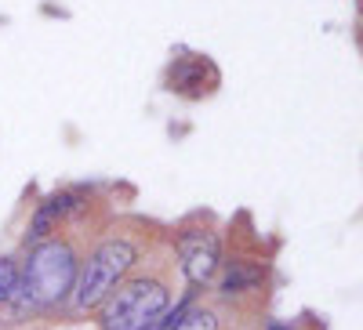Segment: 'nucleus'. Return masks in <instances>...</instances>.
<instances>
[{
	"label": "nucleus",
	"mask_w": 363,
	"mask_h": 330,
	"mask_svg": "<svg viewBox=\"0 0 363 330\" xmlns=\"http://www.w3.org/2000/svg\"><path fill=\"white\" fill-rule=\"evenodd\" d=\"M178 258H182V268H186L189 283H207L218 273V239L211 232H200V229L182 232L178 236Z\"/></svg>",
	"instance_id": "20e7f679"
},
{
	"label": "nucleus",
	"mask_w": 363,
	"mask_h": 330,
	"mask_svg": "<svg viewBox=\"0 0 363 330\" xmlns=\"http://www.w3.org/2000/svg\"><path fill=\"white\" fill-rule=\"evenodd\" d=\"M167 330H218V319L207 309H193V312H182L174 319V326H167Z\"/></svg>",
	"instance_id": "0eeeda50"
},
{
	"label": "nucleus",
	"mask_w": 363,
	"mask_h": 330,
	"mask_svg": "<svg viewBox=\"0 0 363 330\" xmlns=\"http://www.w3.org/2000/svg\"><path fill=\"white\" fill-rule=\"evenodd\" d=\"M77 273H80V265L66 239H44V244L29 251L15 297L29 309H51L69 297V290L77 287Z\"/></svg>",
	"instance_id": "f257e3e1"
},
{
	"label": "nucleus",
	"mask_w": 363,
	"mask_h": 330,
	"mask_svg": "<svg viewBox=\"0 0 363 330\" xmlns=\"http://www.w3.org/2000/svg\"><path fill=\"white\" fill-rule=\"evenodd\" d=\"M272 330H287V326H272Z\"/></svg>",
	"instance_id": "1a4fd4ad"
},
{
	"label": "nucleus",
	"mask_w": 363,
	"mask_h": 330,
	"mask_svg": "<svg viewBox=\"0 0 363 330\" xmlns=\"http://www.w3.org/2000/svg\"><path fill=\"white\" fill-rule=\"evenodd\" d=\"M15 290H18V273H15V265H11L8 258H0V305L11 302Z\"/></svg>",
	"instance_id": "6e6552de"
},
{
	"label": "nucleus",
	"mask_w": 363,
	"mask_h": 330,
	"mask_svg": "<svg viewBox=\"0 0 363 330\" xmlns=\"http://www.w3.org/2000/svg\"><path fill=\"white\" fill-rule=\"evenodd\" d=\"M138 251L128 244V239H106V244L87 258L84 273H77V305L80 309H95L102 305L109 290L116 287V280L128 273V268L135 265Z\"/></svg>",
	"instance_id": "7ed1b4c3"
},
{
	"label": "nucleus",
	"mask_w": 363,
	"mask_h": 330,
	"mask_svg": "<svg viewBox=\"0 0 363 330\" xmlns=\"http://www.w3.org/2000/svg\"><path fill=\"white\" fill-rule=\"evenodd\" d=\"M171 294L160 280H131L120 290H109L102 302V326L106 330H149L167 312Z\"/></svg>",
	"instance_id": "f03ea898"
},
{
	"label": "nucleus",
	"mask_w": 363,
	"mask_h": 330,
	"mask_svg": "<svg viewBox=\"0 0 363 330\" xmlns=\"http://www.w3.org/2000/svg\"><path fill=\"white\" fill-rule=\"evenodd\" d=\"M255 283H258V268H251V265H233L229 273H225V280H222V290H225V294H236V290L255 287Z\"/></svg>",
	"instance_id": "423d86ee"
},
{
	"label": "nucleus",
	"mask_w": 363,
	"mask_h": 330,
	"mask_svg": "<svg viewBox=\"0 0 363 330\" xmlns=\"http://www.w3.org/2000/svg\"><path fill=\"white\" fill-rule=\"evenodd\" d=\"M203 69L207 62H200V58H193V62H182L171 69V87H178V91H186V95H196V87H203ZM207 91V87H203Z\"/></svg>",
	"instance_id": "39448f33"
}]
</instances>
